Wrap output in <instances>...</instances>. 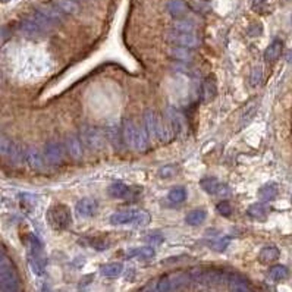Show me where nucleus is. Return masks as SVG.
<instances>
[{
  "mask_svg": "<svg viewBox=\"0 0 292 292\" xmlns=\"http://www.w3.org/2000/svg\"><path fill=\"white\" fill-rule=\"evenodd\" d=\"M100 272H101V275L106 276V278H118V276L123 272V265H122V263H118V262H115V263H107V265L101 266Z\"/></svg>",
  "mask_w": 292,
  "mask_h": 292,
  "instance_id": "cd10ccee",
  "label": "nucleus"
},
{
  "mask_svg": "<svg viewBox=\"0 0 292 292\" xmlns=\"http://www.w3.org/2000/svg\"><path fill=\"white\" fill-rule=\"evenodd\" d=\"M228 245H229V238H222V240H219V241H215L212 247H213L215 250H218V251H223Z\"/></svg>",
  "mask_w": 292,
  "mask_h": 292,
  "instance_id": "c03bdc74",
  "label": "nucleus"
},
{
  "mask_svg": "<svg viewBox=\"0 0 292 292\" xmlns=\"http://www.w3.org/2000/svg\"><path fill=\"white\" fill-rule=\"evenodd\" d=\"M35 10L38 13H41L50 24L56 25V24H60L63 21V13L54 6V4H50V3H43V4H38L35 7Z\"/></svg>",
  "mask_w": 292,
  "mask_h": 292,
  "instance_id": "1a4fd4ad",
  "label": "nucleus"
},
{
  "mask_svg": "<svg viewBox=\"0 0 292 292\" xmlns=\"http://www.w3.org/2000/svg\"><path fill=\"white\" fill-rule=\"evenodd\" d=\"M157 138L163 143H169L173 138L172 129L166 121V118H162L157 115Z\"/></svg>",
  "mask_w": 292,
  "mask_h": 292,
  "instance_id": "6ab92c4d",
  "label": "nucleus"
},
{
  "mask_svg": "<svg viewBox=\"0 0 292 292\" xmlns=\"http://www.w3.org/2000/svg\"><path fill=\"white\" fill-rule=\"evenodd\" d=\"M81 135L82 144H85L90 150H100L104 144V137L101 131L94 126H84L81 129Z\"/></svg>",
  "mask_w": 292,
  "mask_h": 292,
  "instance_id": "20e7f679",
  "label": "nucleus"
},
{
  "mask_svg": "<svg viewBox=\"0 0 292 292\" xmlns=\"http://www.w3.org/2000/svg\"><path fill=\"white\" fill-rule=\"evenodd\" d=\"M10 147H12V141L6 135L0 134V156H7Z\"/></svg>",
  "mask_w": 292,
  "mask_h": 292,
  "instance_id": "58836bf2",
  "label": "nucleus"
},
{
  "mask_svg": "<svg viewBox=\"0 0 292 292\" xmlns=\"http://www.w3.org/2000/svg\"><path fill=\"white\" fill-rule=\"evenodd\" d=\"M97 201L94 198H81L76 206H75V215L79 218V219H88V218H93L97 212Z\"/></svg>",
  "mask_w": 292,
  "mask_h": 292,
  "instance_id": "0eeeda50",
  "label": "nucleus"
},
{
  "mask_svg": "<svg viewBox=\"0 0 292 292\" xmlns=\"http://www.w3.org/2000/svg\"><path fill=\"white\" fill-rule=\"evenodd\" d=\"M279 190H278V185L276 184H266L263 185L260 190H259V197L263 200V201H272L276 198Z\"/></svg>",
  "mask_w": 292,
  "mask_h": 292,
  "instance_id": "c85d7f7f",
  "label": "nucleus"
},
{
  "mask_svg": "<svg viewBox=\"0 0 292 292\" xmlns=\"http://www.w3.org/2000/svg\"><path fill=\"white\" fill-rule=\"evenodd\" d=\"M279 256H281V251L276 247H265L259 254V260L265 265H269V263L276 262Z\"/></svg>",
  "mask_w": 292,
  "mask_h": 292,
  "instance_id": "bb28decb",
  "label": "nucleus"
},
{
  "mask_svg": "<svg viewBox=\"0 0 292 292\" xmlns=\"http://www.w3.org/2000/svg\"><path fill=\"white\" fill-rule=\"evenodd\" d=\"M107 140L110 141V144L115 147V150H122L125 143H123V135H122V128L116 123H110L107 126L106 131Z\"/></svg>",
  "mask_w": 292,
  "mask_h": 292,
  "instance_id": "4468645a",
  "label": "nucleus"
},
{
  "mask_svg": "<svg viewBox=\"0 0 292 292\" xmlns=\"http://www.w3.org/2000/svg\"><path fill=\"white\" fill-rule=\"evenodd\" d=\"M266 0H254V7H257L259 4H263Z\"/></svg>",
  "mask_w": 292,
  "mask_h": 292,
  "instance_id": "de8ad7c7",
  "label": "nucleus"
},
{
  "mask_svg": "<svg viewBox=\"0 0 292 292\" xmlns=\"http://www.w3.org/2000/svg\"><path fill=\"white\" fill-rule=\"evenodd\" d=\"M168 198H169L170 203L179 204V203H182V201L187 200V190H185L184 187H175V188H172V190L169 191Z\"/></svg>",
  "mask_w": 292,
  "mask_h": 292,
  "instance_id": "7c9ffc66",
  "label": "nucleus"
},
{
  "mask_svg": "<svg viewBox=\"0 0 292 292\" xmlns=\"http://www.w3.org/2000/svg\"><path fill=\"white\" fill-rule=\"evenodd\" d=\"M131 257H140V259H151L154 256V250L151 247H141L129 251Z\"/></svg>",
  "mask_w": 292,
  "mask_h": 292,
  "instance_id": "f704fd0d",
  "label": "nucleus"
},
{
  "mask_svg": "<svg viewBox=\"0 0 292 292\" xmlns=\"http://www.w3.org/2000/svg\"><path fill=\"white\" fill-rule=\"evenodd\" d=\"M44 159L49 165L57 166L63 162V147L57 141H49L44 147Z\"/></svg>",
  "mask_w": 292,
  "mask_h": 292,
  "instance_id": "423d86ee",
  "label": "nucleus"
},
{
  "mask_svg": "<svg viewBox=\"0 0 292 292\" xmlns=\"http://www.w3.org/2000/svg\"><path fill=\"white\" fill-rule=\"evenodd\" d=\"M165 118L172 129L173 137H181L185 131V119L181 115V112H178L175 107L170 106L165 110Z\"/></svg>",
  "mask_w": 292,
  "mask_h": 292,
  "instance_id": "39448f33",
  "label": "nucleus"
},
{
  "mask_svg": "<svg viewBox=\"0 0 292 292\" xmlns=\"http://www.w3.org/2000/svg\"><path fill=\"white\" fill-rule=\"evenodd\" d=\"M291 21H292V18H291Z\"/></svg>",
  "mask_w": 292,
  "mask_h": 292,
  "instance_id": "09e8293b",
  "label": "nucleus"
},
{
  "mask_svg": "<svg viewBox=\"0 0 292 292\" xmlns=\"http://www.w3.org/2000/svg\"><path fill=\"white\" fill-rule=\"evenodd\" d=\"M151 218H150V213L146 212V210H138L137 212V216L132 222V226H138V228H143V226H147L150 223Z\"/></svg>",
  "mask_w": 292,
  "mask_h": 292,
  "instance_id": "72a5a7b5",
  "label": "nucleus"
},
{
  "mask_svg": "<svg viewBox=\"0 0 292 292\" xmlns=\"http://www.w3.org/2000/svg\"><path fill=\"white\" fill-rule=\"evenodd\" d=\"M146 241L150 243V244H162L163 243V235L160 232H154V234L147 235Z\"/></svg>",
  "mask_w": 292,
  "mask_h": 292,
  "instance_id": "37998d69",
  "label": "nucleus"
},
{
  "mask_svg": "<svg viewBox=\"0 0 292 292\" xmlns=\"http://www.w3.org/2000/svg\"><path fill=\"white\" fill-rule=\"evenodd\" d=\"M10 38V31L7 26H0V46H3Z\"/></svg>",
  "mask_w": 292,
  "mask_h": 292,
  "instance_id": "a18cd8bd",
  "label": "nucleus"
},
{
  "mask_svg": "<svg viewBox=\"0 0 292 292\" xmlns=\"http://www.w3.org/2000/svg\"><path fill=\"white\" fill-rule=\"evenodd\" d=\"M138 210L134 209H128V210H122V212H116L110 216V223L115 226H122V225H132L135 216H137Z\"/></svg>",
  "mask_w": 292,
  "mask_h": 292,
  "instance_id": "ddd939ff",
  "label": "nucleus"
},
{
  "mask_svg": "<svg viewBox=\"0 0 292 292\" xmlns=\"http://www.w3.org/2000/svg\"><path fill=\"white\" fill-rule=\"evenodd\" d=\"M129 193H131V188L121 181H116L109 187V194L113 198H129Z\"/></svg>",
  "mask_w": 292,
  "mask_h": 292,
  "instance_id": "b1692460",
  "label": "nucleus"
},
{
  "mask_svg": "<svg viewBox=\"0 0 292 292\" xmlns=\"http://www.w3.org/2000/svg\"><path fill=\"white\" fill-rule=\"evenodd\" d=\"M166 41L178 46V47H185V49H194L197 46H200V38L194 34V32H188V31H178V29H169L166 32Z\"/></svg>",
  "mask_w": 292,
  "mask_h": 292,
  "instance_id": "f03ea898",
  "label": "nucleus"
},
{
  "mask_svg": "<svg viewBox=\"0 0 292 292\" xmlns=\"http://www.w3.org/2000/svg\"><path fill=\"white\" fill-rule=\"evenodd\" d=\"M288 275H290V270L285 266H282V265H276V266H273L269 270V276L273 281H284V279L288 278Z\"/></svg>",
  "mask_w": 292,
  "mask_h": 292,
  "instance_id": "473e14b6",
  "label": "nucleus"
},
{
  "mask_svg": "<svg viewBox=\"0 0 292 292\" xmlns=\"http://www.w3.org/2000/svg\"><path fill=\"white\" fill-rule=\"evenodd\" d=\"M191 7L198 12V13H206L210 10V4L206 0H193L191 1Z\"/></svg>",
  "mask_w": 292,
  "mask_h": 292,
  "instance_id": "4c0bfd02",
  "label": "nucleus"
},
{
  "mask_svg": "<svg viewBox=\"0 0 292 292\" xmlns=\"http://www.w3.org/2000/svg\"><path fill=\"white\" fill-rule=\"evenodd\" d=\"M148 143H150V138L147 135V131L143 126H137V131H135V143H134V148L138 150V151H146L148 148Z\"/></svg>",
  "mask_w": 292,
  "mask_h": 292,
  "instance_id": "4be33fe9",
  "label": "nucleus"
},
{
  "mask_svg": "<svg viewBox=\"0 0 292 292\" xmlns=\"http://www.w3.org/2000/svg\"><path fill=\"white\" fill-rule=\"evenodd\" d=\"M218 212H219L222 216L229 218V216L232 215V206H231V203H229V201H220V203L218 204Z\"/></svg>",
  "mask_w": 292,
  "mask_h": 292,
  "instance_id": "a19ab883",
  "label": "nucleus"
},
{
  "mask_svg": "<svg viewBox=\"0 0 292 292\" xmlns=\"http://www.w3.org/2000/svg\"><path fill=\"white\" fill-rule=\"evenodd\" d=\"M262 78H263V69L260 66H254L253 71H251V76H250V84L253 87H257L260 82H262Z\"/></svg>",
  "mask_w": 292,
  "mask_h": 292,
  "instance_id": "e433bc0d",
  "label": "nucleus"
},
{
  "mask_svg": "<svg viewBox=\"0 0 292 292\" xmlns=\"http://www.w3.org/2000/svg\"><path fill=\"white\" fill-rule=\"evenodd\" d=\"M65 148L68 151V154L73 159V160H79L82 157L84 153V146L79 137L76 135H68L65 140Z\"/></svg>",
  "mask_w": 292,
  "mask_h": 292,
  "instance_id": "9d476101",
  "label": "nucleus"
},
{
  "mask_svg": "<svg viewBox=\"0 0 292 292\" xmlns=\"http://www.w3.org/2000/svg\"><path fill=\"white\" fill-rule=\"evenodd\" d=\"M0 291L19 292V278H18L12 263H9L0 269Z\"/></svg>",
  "mask_w": 292,
  "mask_h": 292,
  "instance_id": "7ed1b4c3",
  "label": "nucleus"
},
{
  "mask_svg": "<svg viewBox=\"0 0 292 292\" xmlns=\"http://www.w3.org/2000/svg\"><path fill=\"white\" fill-rule=\"evenodd\" d=\"M169 56H170L172 59L178 60V62H185V63H188V62L193 60V54H191L190 49L178 47V46L169 49Z\"/></svg>",
  "mask_w": 292,
  "mask_h": 292,
  "instance_id": "393cba45",
  "label": "nucleus"
},
{
  "mask_svg": "<svg viewBox=\"0 0 292 292\" xmlns=\"http://www.w3.org/2000/svg\"><path fill=\"white\" fill-rule=\"evenodd\" d=\"M176 173V168L175 166H165L159 170V176L160 178H170Z\"/></svg>",
  "mask_w": 292,
  "mask_h": 292,
  "instance_id": "79ce46f5",
  "label": "nucleus"
},
{
  "mask_svg": "<svg viewBox=\"0 0 292 292\" xmlns=\"http://www.w3.org/2000/svg\"><path fill=\"white\" fill-rule=\"evenodd\" d=\"M144 128L147 131V135L150 141H154L157 138V113L153 110H147L144 115Z\"/></svg>",
  "mask_w": 292,
  "mask_h": 292,
  "instance_id": "dca6fc26",
  "label": "nucleus"
},
{
  "mask_svg": "<svg viewBox=\"0 0 292 292\" xmlns=\"http://www.w3.org/2000/svg\"><path fill=\"white\" fill-rule=\"evenodd\" d=\"M19 31H21L24 35L31 37V38H37V37H40V35H43V34L46 32L31 16L21 21V24H19Z\"/></svg>",
  "mask_w": 292,
  "mask_h": 292,
  "instance_id": "9b49d317",
  "label": "nucleus"
},
{
  "mask_svg": "<svg viewBox=\"0 0 292 292\" xmlns=\"http://www.w3.org/2000/svg\"><path fill=\"white\" fill-rule=\"evenodd\" d=\"M194 28H195V24H193L190 21H185V19H178V21L173 22V29H178V31L194 32Z\"/></svg>",
  "mask_w": 292,
  "mask_h": 292,
  "instance_id": "c9c22d12",
  "label": "nucleus"
},
{
  "mask_svg": "<svg viewBox=\"0 0 292 292\" xmlns=\"http://www.w3.org/2000/svg\"><path fill=\"white\" fill-rule=\"evenodd\" d=\"M206 218H207V213L204 210H193L187 215L185 220L191 226H198L206 220Z\"/></svg>",
  "mask_w": 292,
  "mask_h": 292,
  "instance_id": "c756f323",
  "label": "nucleus"
},
{
  "mask_svg": "<svg viewBox=\"0 0 292 292\" xmlns=\"http://www.w3.org/2000/svg\"><path fill=\"white\" fill-rule=\"evenodd\" d=\"M25 153H26V148H24L21 144L18 143H12V147H10V151H9V160L13 166H19L25 162Z\"/></svg>",
  "mask_w": 292,
  "mask_h": 292,
  "instance_id": "aec40b11",
  "label": "nucleus"
},
{
  "mask_svg": "<svg viewBox=\"0 0 292 292\" xmlns=\"http://www.w3.org/2000/svg\"><path fill=\"white\" fill-rule=\"evenodd\" d=\"M44 157L35 147H28L25 153V162L28 166L34 170H43L44 169Z\"/></svg>",
  "mask_w": 292,
  "mask_h": 292,
  "instance_id": "f8f14e48",
  "label": "nucleus"
},
{
  "mask_svg": "<svg viewBox=\"0 0 292 292\" xmlns=\"http://www.w3.org/2000/svg\"><path fill=\"white\" fill-rule=\"evenodd\" d=\"M46 218H47V223L54 231H65L71 225V222H72L71 210L65 204H54V206H51L47 210Z\"/></svg>",
  "mask_w": 292,
  "mask_h": 292,
  "instance_id": "f257e3e1",
  "label": "nucleus"
},
{
  "mask_svg": "<svg viewBox=\"0 0 292 292\" xmlns=\"http://www.w3.org/2000/svg\"><path fill=\"white\" fill-rule=\"evenodd\" d=\"M282 50H284V43H282L281 40H275V41H272V43L268 46V49L265 50V60H266L268 63H273V62H276V60L281 57Z\"/></svg>",
  "mask_w": 292,
  "mask_h": 292,
  "instance_id": "a211bd4d",
  "label": "nucleus"
},
{
  "mask_svg": "<svg viewBox=\"0 0 292 292\" xmlns=\"http://www.w3.org/2000/svg\"><path fill=\"white\" fill-rule=\"evenodd\" d=\"M53 4L63 15H76L79 12V4L75 0H54Z\"/></svg>",
  "mask_w": 292,
  "mask_h": 292,
  "instance_id": "5701e85b",
  "label": "nucleus"
},
{
  "mask_svg": "<svg viewBox=\"0 0 292 292\" xmlns=\"http://www.w3.org/2000/svg\"><path fill=\"white\" fill-rule=\"evenodd\" d=\"M141 292H156L154 291V285H153V284H148V285H147V287H146V288H144Z\"/></svg>",
  "mask_w": 292,
  "mask_h": 292,
  "instance_id": "49530a36",
  "label": "nucleus"
},
{
  "mask_svg": "<svg viewBox=\"0 0 292 292\" xmlns=\"http://www.w3.org/2000/svg\"><path fill=\"white\" fill-rule=\"evenodd\" d=\"M166 9L173 18L181 19L188 12V4L184 0H170V1H168Z\"/></svg>",
  "mask_w": 292,
  "mask_h": 292,
  "instance_id": "412c9836",
  "label": "nucleus"
},
{
  "mask_svg": "<svg viewBox=\"0 0 292 292\" xmlns=\"http://www.w3.org/2000/svg\"><path fill=\"white\" fill-rule=\"evenodd\" d=\"M248 216L256 219V220H266L268 216H269V210L268 207L263 204V203H256V204H251L247 210Z\"/></svg>",
  "mask_w": 292,
  "mask_h": 292,
  "instance_id": "a878e982",
  "label": "nucleus"
},
{
  "mask_svg": "<svg viewBox=\"0 0 292 292\" xmlns=\"http://www.w3.org/2000/svg\"><path fill=\"white\" fill-rule=\"evenodd\" d=\"M135 131H137V125L134 123L132 119H125L122 122V135H123V143L125 146L134 148V143H135Z\"/></svg>",
  "mask_w": 292,
  "mask_h": 292,
  "instance_id": "f3484780",
  "label": "nucleus"
},
{
  "mask_svg": "<svg viewBox=\"0 0 292 292\" xmlns=\"http://www.w3.org/2000/svg\"><path fill=\"white\" fill-rule=\"evenodd\" d=\"M200 187L206 193H209L210 195H225V194L229 193V188L225 184H222L216 178H210V176L209 178H203L200 181Z\"/></svg>",
  "mask_w": 292,
  "mask_h": 292,
  "instance_id": "6e6552de",
  "label": "nucleus"
},
{
  "mask_svg": "<svg viewBox=\"0 0 292 292\" xmlns=\"http://www.w3.org/2000/svg\"><path fill=\"white\" fill-rule=\"evenodd\" d=\"M229 287H231V291L232 292H253L250 290L248 284L244 279L238 278V276H232L229 279Z\"/></svg>",
  "mask_w": 292,
  "mask_h": 292,
  "instance_id": "2f4dec72",
  "label": "nucleus"
},
{
  "mask_svg": "<svg viewBox=\"0 0 292 292\" xmlns=\"http://www.w3.org/2000/svg\"><path fill=\"white\" fill-rule=\"evenodd\" d=\"M172 287H170V279L168 276L160 278V281L156 285V292H170Z\"/></svg>",
  "mask_w": 292,
  "mask_h": 292,
  "instance_id": "ea45409f",
  "label": "nucleus"
},
{
  "mask_svg": "<svg viewBox=\"0 0 292 292\" xmlns=\"http://www.w3.org/2000/svg\"><path fill=\"white\" fill-rule=\"evenodd\" d=\"M216 93H218V85H216V79L215 76H207L204 81H203V85H201V98L204 103H210L215 97H216Z\"/></svg>",
  "mask_w": 292,
  "mask_h": 292,
  "instance_id": "2eb2a0df",
  "label": "nucleus"
}]
</instances>
